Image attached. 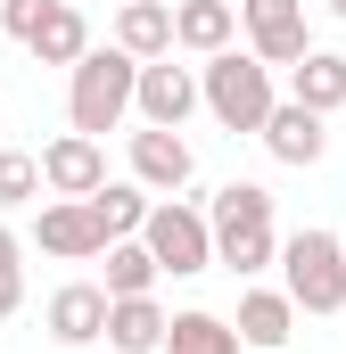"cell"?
Returning a JSON list of instances; mask_svg holds the SVG:
<instances>
[{
    "mask_svg": "<svg viewBox=\"0 0 346 354\" xmlns=\"http://www.w3.org/2000/svg\"><path fill=\"white\" fill-rule=\"evenodd\" d=\"M206 223H215V264L223 272L256 280L264 264H280V223H272V189L264 181H223Z\"/></svg>",
    "mask_w": 346,
    "mask_h": 354,
    "instance_id": "cell-1",
    "label": "cell"
},
{
    "mask_svg": "<svg viewBox=\"0 0 346 354\" xmlns=\"http://www.w3.org/2000/svg\"><path fill=\"white\" fill-rule=\"evenodd\" d=\"M140 99V58L116 41V50H83V66H66V124L107 140Z\"/></svg>",
    "mask_w": 346,
    "mask_h": 354,
    "instance_id": "cell-2",
    "label": "cell"
},
{
    "mask_svg": "<svg viewBox=\"0 0 346 354\" xmlns=\"http://www.w3.org/2000/svg\"><path fill=\"white\" fill-rule=\"evenodd\" d=\"M198 91H206V115H215L223 132H264L272 107H280L272 66H264L256 50H215V58L198 66Z\"/></svg>",
    "mask_w": 346,
    "mask_h": 354,
    "instance_id": "cell-3",
    "label": "cell"
},
{
    "mask_svg": "<svg viewBox=\"0 0 346 354\" xmlns=\"http://www.w3.org/2000/svg\"><path fill=\"white\" fill-rule=\"evenodd\" d=\"M280 288L297 297V313H346V239L338 231H289L280 239Z\"/></svg>",
    "mask_w": 346,
    "mask_h": 354,
    "instance_id": "cell-4",
    "label": "cell"
},
{
    "mask_svg": "<svg viewBox=\"0 0 346 354\" xmlns=\"http://www.w3.org/2000/svg\"><path fill=\"white\" fill-rule=\"evenodd\" d=\"M149 256L173 272V280H198V272H215V223L198 214V206H181V198H157V214H149Z\"/></svg>",
    "mask_w": 346,
    "mask_h": 354,
    "instance_id": "cell-5",
    "label": "cell"
},
{
    "mask_svg": "<svg viewBox=\"0 0 346 354\" xmlns=\"http://www.w3.org/2000/svg\"><path fill=\"white\" fill-rule=\"evenodd\" d=\"M239 33L264 66H297L313 41H305V0H239Z\"/></svg>",
    "mask_w": 346,
    "mask_h": 354,
    "instance_id": "cell-6",
    "label": "cell"
},
{
    "mask_svg": "<svg viewBox=\"0 0 346 354\" xmlns=\"http://www.w3.org/2000/svg\"><path fill=\"white\" fill-rule=\"evenodd\" d=\"M33 239H42V256H58V264H91V256L116 248V239L99 231L91 198H50V206L33 214Z\"/></svg>",
    "mask_w": 346,
    "mask_h": 354,
    "instance_id": "cell-7",
    "label": "cell"
},
{
    "mask_svg": "<svg viewBox=\"0 0 346 354\" xmlns=\"http://www.w3.org/2000/svg\"><path fill=\"white\" fill-rule=\"evenodd\" d=\"M190 107H206V91H198V66L140 58V99H132V115H140V124H165V132H181V124H190Z\"/></svg>",
    "mask_w": 346,
    "mask_h": 354,
    "instance_id": "cell-8",
    "label": "cell"
},
{
    "mask_svg": "<svg viewBox=\"0 0 346 354\" xmlns=\"http://www.w3.org/2000/svg\"><path fill=\"white\" fill-rule=\"evenodd\" d=\"M107 313H116V297H107V280H66V288H50V338L58 346H99L107 338Z\"/></svg>",
    "mask_w": 346,
    "mask_h": 354,
    "instance_id": "cell-9",
    "label": "cell"
},
{
    "mask_svg": "<svg viewBox=\"0 0 346 354\" xmlns=\"http://www.w3.org/2000/svg\"><path fill=\"white\" fill-rule=\"evenodd\" d=\"M42 181H50V198H99L107 189V149L91 132H58L42 149Z\"/></svg>",
    "mask_w": 346,
    "mask_h": 354,
    "instance_id": "cell-10",
    "label": "cell"
},
{
    "mask_svg": "<svg viewBox=\"0 0 346 354\" xmlns=\"http://www.w3.org/2000/svg\"><path fill=\"white\" fill-rule=\"evenodd\" d=\"M190 174H198V157H190L181 132H165V124H140V132H132V181H140V189L173 198V189H190Z\"/></svg>",
    "mask_w": 346,
    "mask_h": 354,
    "instance_id": "cell-11",
    "label": "cell"
},
{
    "mask_svg": "<svg viewBox=\"0 0 346 354\" xmlns=\"http://www.w3.org/2000/svg\"><path fill=\"white\" fill-rule=\"evenodd\" d=\"M256 140L280 157V165H322V157H330V115H313V107L280 99V107H272V124H264Z\"/></svg>",
    "mask_w": 346,
    "mask_h": 354,
    "instance_id": "cell-12",
    "label": "cell"
},
{
    "mask_svg": "<svg viewBox=\"0 0 346 354\" xmlns=\"http://www.w3.org/2000/svg\"><path fill=\"white\" fill-rule=\"evenodd\" d=\"M231 322H239V338H248L256 354H280L289 338H297V297H289V288H248Z\"/></svg>",
    "mask_w": 346,
    "mask_h": 354,
    "instance_id": "cell-13",
    "label": "cell"
},
{
    "mask_svg": "<svg viewBox=\"0 0 346 354\" xmlns=\"http://www.w3.org/2000/svg\"><path fill=\"white\" fill-rule=\"evenodd\" d=\"M173 41H181L190 58L231 50V41H239V0H181V8H173Z\"/></svg>",
    "mask_w": 346,
    "mask_h": 354,
    "instance_id": "cell-14",
    "label": "cell"
},
{
    "mask_svg": "<svg viewBox=\"0 0 346 354\" xmlns=\"http://www.w3.org/2000/svg\"><path fill=\"white\" fill-rule=\"evenodd\" d=\"M165 330H173V313L157 297H116V313H107V346L116 354H165Z\"/></svg>",
    "mask_w": 346,
    "mask_h": 354,
    "instance_id": "cell-15",
    "label": "cell"
},
{
    "mask_svg": "<svg viewBox=\"0 0 346 354\" xmlns=\"http://www.w3.org/2000/svg\"><path fill=\"white\" fill-rule=\"evenodd\" d=\"M289 99L313 107V115H338L346 107V58L338 50H305V58L289 66Z\"/></svg>",
    "mask_w": 346,
    "mask_h": 354,
    "instance_id": "cell-16",
    "label": "cell"
},
{
    "mask_svg": "<svg viewBox=\"0 0 346 354\" xmlns=\"http://www.w3.org/2000/svg\"><path fill=\"white\" fill-rule=\"evenodd\" d=\"M116 41L132 50V58H173L181 41H173V0H124L116 8Z\"/></svg>",
    "mask_w": 346,
    "mask_h": 354,
    "instance_id": "cell-17",
    "label": "cell"
},
{
    "mask_svg": "<svg viewBox=\"0 0 346 354\" xmlns=\"http://www.w3.org/2000/svg\"><path fill=\"white\" fill-rule=\"evenodd\" d=\"M25 50H33V66H83V50H91L83 8H75V0H50V17H42V33H33Z\"/></svg>",
    "mask_w": 346,
    "mask_h": 354,
    "instance_id": "cell-18",
    "label": "cell"
},
{
    "mask_svg": "<svg viewBox=\"0 0 346 354\" xmlns=\"http://www.w3.org/2000/svg\"><path fill=\"white\" fill-rule=\"evenodd\" d=\"M248 338H239V322H223V313H173V330H165V354H239Z\"/></svg>",
    "mask_w": 346,
    "mask_h": 354,
    "instance_id": "cell-19",
    "label": "cell"
},
{
    "mask_svg": "<svg viewBox=\"0 0 346 354\" xmlns=\"http://www.w3.org/2000/svg\"><path fill=\"white\" fill-rule=\"evenodd\" d=\"M91 214H99V231H107V239H140V231H149V214H157V198H149L140 181H107V189L91 198Z\"/></svg>",
    "mask_w": 346,
    "mask_h": 354,
    "instance_id": "cell-20",
    "label": "cell"
},
{
    "mask_svg": "<svg viewBox=\"0 0 346 354\" xmlns=\"http://www.w3.org/2000/svg\"><path fill=\"white\" fill-rule=\"evenodd\" d=\"M165 280V264L149 256V239H116L107 248V297H149Z\"/></svg>",
    "mask_w": 346,
    "mask_h": 354,
    "instance_id": "cell-21",
    "label": "cell"
},
{
    "mask_svg": "<svg viewBox=\"0 0 346 354\" xmlns=\"http://www.w3.org/2000/svg\"><path fill=\"white\" fill-rule=\"evenodd\" d=\"M50 181H42V157H25V149H0V214H17V206H33Z\"/></svg>",
    "mask_w": 346,
    "mask_h": 354,
    "instance_id": "cell-22",
    "label": "cell"
},
{
    "mask_svg": "<svg viewBox=\"0 0 346 354\" xmlns=\"http://www.w3.org/2000/svg\"><path fill=\"white\" fill-rule=\"evenodd\" d=\"M25 305V248H17V231L0 223V322Z\"/></svg>",
    "mask_w": 346,
    "mask_h": 354,
    "instance_id": "cell-23",
    "label": "cell"
},
{
    "mask_svg": "<svg viewBox=\"0 0 346 354\" xmlns=\"http://www.w3.org/2000/svg\"><path fill=\"white\" fill-rule=\"evenodd\" d=\"M42 17H50V0H0V33H8V41H33Z\"/></svg>",
    "mask_w": 346,
    "mask_h": 354,
    "instance_id": "cell-24",
    "label": "cell"
},
{
    "mask_svg": "<svg viewBox=\"0 0 346 354\" xmlns=\"http://www.w3.org/2000/svg\"><path fill=\"white\" fill-rule=\"evenodd\" d=\"M330 17H338V25H346V0H330Z\"/></svg>",
    "mask_w": 346,
    "mask_h": 354,
    "instance_id": "cell-25",
    "label": "cell"
}]
</instances>
